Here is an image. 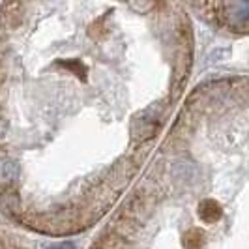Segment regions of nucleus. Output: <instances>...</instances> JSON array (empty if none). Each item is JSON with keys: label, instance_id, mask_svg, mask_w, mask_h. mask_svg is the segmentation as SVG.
<instances>
[{"label": "nucleus", "instance_id": "nucleus-1", "mask_svg": "<svg viewBox=\"0 0 249 249\" xmlns=\"http://www.w3.org/2000/svg\"><path fill=\"white\" fill-rule=\"evenodd\" d=\"M17 173H19L17 163L8 158L0 160V182H12L17 178Z\"/></svg>", "mask_w": 249, "mask_h": 249}, {"label": "nucleus", "instance_id": "nucleus-2", "mask_svg": "<svg viewBox=\"0 0 249 249\" xmlns=\"http://www.w3.org/2000/svg\"><path fill=\"white\" fill-rule=\"evenodd\" d=\"M199 213L204 221H215V219L219 217L221 210H219V206H217L213 200H206V202H202V204H200Z\"/></svg>", "mask_w": 249, "mask_h": 249}, {"label": "nucleus", "instance_id": "nucleus-3", "mask_svg": "<svg viewBox=\"0 0 249 249\" xmlns=\"http://www.w3.org/2000/svg\"><path fill=\"white\" fill-rule=\"evenodd\" d=\"M234 15L240 21H248L249 19V0H240L234 8Z\"/></svg>", "mask_w": 249, "mask_h": 249}, {"label": "nucleus", "instance_id": "nucleus-4", "mask_svg": "<svg viewBox=\"0 0 249 249\" xmlns=\"http://www.w3.org/2000/svg\"><path fill=\"white\" fill-rule=\"evenodd\" d=\"M51 249H75V246L71 244V242H60V244L51 246Z\"/></svg>", "mask_w": 249, "mask_h": 249}]
</instances>
